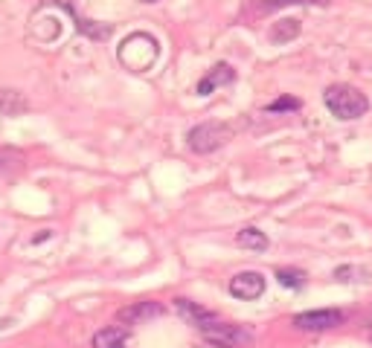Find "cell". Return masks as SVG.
I'll return each mask as SVG.
<instances>
[{"mask_svg": "<svg viewBox=\"0 0 372 348\" xmlns=\"http://www.w3.org/2000/svg\"><path fill=\"white\" fill-rule=\"evenodd\" d=\"M323 102H326V108L332 110V114L338 119H343V122L364 116L369 110V99L358 90V87H352V84H332V87H326Z\"/></svg>", "mask_w": 372, "mask_h": 348, "instance_id": "cell-1", "label": "cell"}, {"mask_svg": "<svg viewBox=\"0 0 372 348\" xmlns=\"http://www.w3.org/2000/svg\"><path fill=\"white\" fill-rule=\"evenodd\" d=\"M117 55H119V61H122V64H126L128 70L146 73V70L154 67V61H157V55H160V47H157V41H154L148 32H134V35H128V38L122 41V47H119Z\"/></svg>", "mask_w": 372, "mask_h": 348, "instance_id": "cell-2", "label": "cell"}, {"mask_svg": "<svg viewBox=\"0 0 372 348\" xmlns=\"http://www.w3.org/2000/svg\"><path fill=\"white\" fill-rule=\"evenodd\" d=\"M186 140H189V148L195 154H213L233 140V125H227V122H201L189 131Z\"/></svg>", "mask_w": 372, "mask_h": 348, "instance_id": "cell-3", "label": "cell"}, {"mask_svg": "<svg viewBox=\"0 0 372 348\" xmlns=\"http://www.w3.org/2000/svg\"><path fill=\"white\" fill-rule=\"evenodd\" d=\"M201 337L209 345H218V348H251L253 345L251 331H247L244 325H235V322H224V319L201 328Z\"/></svg>", "mask_w": 372, "mask_h": 348, "instance_id": "cell-4", "label": "cell"}, {"mask_svg": "<svg viewBox=\"0 0 372 348\" xmlns=\"http://www.w3.org/2000/svg\"><path fill=\"white\" fill-rule=\"evenodd\" d=\"M230 293L235 299H244V302H253L265 293V276L256 270H244V273H235L230 279Z\"/></svg>", "mask_w": 372, "mask_h": 348, "instance_id": "cell-5", "label": "cell"}, {"mask_svg": "<svg viewBox=\"0 0 372 348\" xmlns=\"http://www.w3.org/2000/svg\"><path fill=\"white\" fill-rule=\"evenodd\" d=\"M343 319V310H305V314L294 316V325L300 331H329L338 328Z\"/></svg>", "mask_w": 372, "mask_h": 348, "instance_id": "cell-6", "label": "cell"}, {"mask_svg": "<svg viewBox=\"0 0 372 348\" xmlns=\"http://www.w3.org/2000/svg\"><path fill=\"white\" fill-rule=\"evenodd\" d=\"M175 308H178V314H181L186 322H189V325H195L198 331L221 319L216 310H207V308H201L198 302H189V299H175Z\"/></svg>", "mask_w": 372, "mask_h": 348, "instance_id": "cell-7", "label": "cell"}, {"mask_svg": "<svg viewBox=\"0 0 372 348\" xmlns=\"http://www.w3.org/2000/svg\"><path fill=\"white\" fill-rule=\"evenodd\" d=\"M160 314H163V305H160V302H137V305L122 308L119 314H117V319L126 322V325H140V322L154 319Z\"/></svg>", "mask_w": 372, "mask_h": 348, "instance_id": "cell-8", "label": "cell"}, {"mask_svg": "<svg viewBox=\"0 0 372 348\" xmlns=\"http://www.w3.org/2000/svg\"><path fill=\"white\" fill-rule=\"evenodd\" d=\"M233 79H235V70L221 61V64H216L201 82H198V96H209V93L216 90V87H224V84H230Z\"/></svg>", "mask_w": 372, "mask_h": 348, "instance_id": "cell-9", "label": "cell"}, {"mask_svg": "<svg viewBox=\"0 0 372 348\" xmlns=\"http://www.w3.org/2000/svg\"><path fill=\"white\" fill-rule=\"evenodd\" d=\"M30 110L27 96L18 93V90H0V114L3 116H21Z\"/></svg>", "mask_w": 372, "mask_h": 348, "instance_id": "cell-10", "label": "cell"}, {"mask_svg": "<svg viewBox=\"0 0 372 348\" xmlns=\"http://www.w3.org/2000/svg\"><path fill=\"white\" fill-rule=\"evenodd\" d=\"M297 35H300V21H297V18H282V21H277L274 27H270L268 38L274 44H285V41L297 38Z\"/></svg>", "mask_w": 372, "mask_h": 348, "instance_id": "cell-11", "label": "cell"}, {"mask_svg": "<svg viewBox=\"0 0 372 348\" xmlns=\"http://www.w3.org/2000/svg\"><path fill=\"white\" fill-rule=\"evenodd\" d=\"M235 244L244 247V250H268V235L256 227H244L235 232Z\"/></svg>", "mask_w": 372, "mask_h": 348, "instance_id": "cell-12", "label": "cell"}, {"mask_svg": "<svg viewBox=\"0 0 372 348\" xmlns=\"http://www.w3.org/2000/svg\"><path fill=\"white\" fill-rule=\"evenodd\" d=\"M126 337H128L126 328H105L93 337V348H119L126 345Z\"/></svg>", "mask_w": 372, "mask_h": 348, "instance_id": "cell-13", "label": "cell"}, {"mask_svg": "<svg viewBox=\"0 0 372 348\" xmlns=\"http://www.w3.org/2000/svg\"><path fill=\"white\" fill-rule=\"evenodd\" d=\"M277 279H279L282 288H303V284H305V273H303V270H291V267H285V270H279V273H277Z\"/></svg>", "mask_w": 372, "mask_h": 348, "instance_id": "cell-14", "label": "cell"}, {"mask_svg": "<svg viewBox=\"0 0 372 348\" xmlns=\"http://www.w3.org/2000/svg\"><path fill=\"white\" fill-rule=\"evenodd\" d=\"M300 108V99H294V96H282V99H277V102H270V108L268 110H297Z\"/></svg>", "mask_w": 372, "mask_h": 348, "instance_id": "cell-15", "label": "cell"}, {"mask_svg": "<svg viewBox=\"0 0 372 348\" xmlns=\"http://www.w3.org/2000/svg\"><path fill=\"white\" fill-rule=\"evenodd\" d=\"M146 3H154V0H146Z\"/></svg>", "mask_w": 372, "mask_h": 348, "instance_id": "cell-16", "label": "cell"}, {"mask_svg": "<svg viewBox=\"0 0 372 348\" xmlns=\"http://www.w3.org/2000/svg\"><path fill=\"white\" fill-rule=\"evenodd\" d=\"M119 348H126V345H119Z\"/></svg>", "mask_w": 372, "mask_h": 348, "instance_id": "cell-17", "label": "cell"}]
</instances>
